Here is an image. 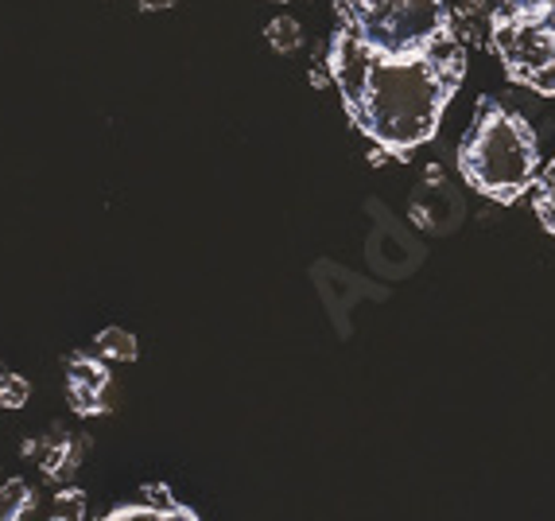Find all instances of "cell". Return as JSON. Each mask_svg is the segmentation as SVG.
Here are the masks:
<instances>
[{
  "label": "cell",
  "mask_w": 555,
  "mask_h": 521,
  "mask_svg": "<svg viewBox=\"0 0 555 521\" xmlns=\"http://www.w3.org/2000/svg\"><path fill=\"white\" fill-rule=\"evenodd\" d=\"M326 66L361 137L392 156H408L439 132L447 105L463 86L466 51L451 39L420 59H389L370 51L350 28H338Z\"/></svg>",
  "instance_id": "obj_1"
},
{
  "label": "cell",
  "mask_w": 555,
  "mask_h": 521,
  "mask_svg": "<svg viewBox=\"0 0 555 521\" xmlns=\"http://www.w3.org/2000/svg\"><path fill=\"white\" fill-rule=\"evenodd\" d=\"M459 171L478 195L509 206L532 195L540 171V144L532 125L509 105L481 98L470 129L459 144Z\"/></svg>",
  "instance_id": "obj_2"
},
{
  "label": "cell",
  "mask_w": 555,
  "mask_h": 521,
  "mask_svg": "<svg viewBox=\"0 0 555 521\" xmlns=\"http://www.w3.org/2000/svg\"><path fill=\"white\" fill-rule=\"evenodd\" d=\"M334 9L343 28L389 59H420L454 39L447 0H334Z\"/></svg>",
  "instance_id": "obj_3"
},
{
  "label": "cell",
  "mask_w": 555,
  "mask_h": 521,
  "mask_svg": "<svg viewBox=\"0 0 555 521\" xmlns=\"http://www.w3.org/2000/svg\"><path fill=\"white\" fill-rule=\"evenodd\" d=\"M490 36L513 82L555 98V0H498Z\"/></svg>",
  "instance_id": "obj_4"
},
{
  "label": "cell",
  "mask_w": 555,
  "mask_h": 521,
  "mask_svg": "<svg viewBox=\"0 0 555 521\" xmlns=\"http://www.w3.org/2000/svg\"><path fill=\"white\" fill-rule=\"evenodd\" d=\"M66 401L78 417H98L109 409V366L102 354H75L66 363Z\"/></svg>",
  "instance_id": "obj_5"
},
{
  "label": "cell",
  "mask_w": 555,
  "mask_h": 521,
  "mask_svg": "<svg viewBox=\"0 0 555 521\" xmlns=\"http://www.w3.org/2000/svg\"><path fill=\"white\" fill-rule=\"evenodd\" d=\"M98 521H203V518H198L195 510L179 506L164 486H149V491H144V503L117 506V510L105 513V518H98Z\"/></svg>",
  "instance_id": "obj_6"
},
{
  "label": "cell",
  "mask_w": 555,
  "mask_h": 521,
  "mask_svg": "<svg viewBox=\"0 0 555 521\" xmlns=\"http://www.w3.org/2000/svg\"><path fill=\"white\" fill-rule=\"evenodd\" d=\"M43 444H47L43 452L28 444V456H36L39 467H43L51 479L70 475V471L78 467V459H82V452H86L82 440H75V436H55V440H43Z\"/></svg>",
  "instance_id": "obj_7"
},
{
  "label": "cell",
  "mask_w": 555,
  "mask_h": 521,
  "mask_svg": "<svg viewBox=\"0 0 555 521\" xmlns=\"http://www.w3.org/2000/svg\"><path fill=\"white\" fill-rule=\"evenodd\" d=\"M93 346H98V354H102L105 363H132L140 354L137 335L125 331V327H105V331H98Z\"/></svg>",
  "instance_id": "obj_8"
},
{
  "label": "cell",
  "mask_w": 555,
  "mask_h": 521,
  "mask_svg": "<svg viewBox=\"0 0 555 521\" xmlns=\"http://www.w3.org/2000/svg\"><path fill=\"white\" fill-rule=\"evenodd\" d=\"M31 506H36V494L24 479H9L0 486V521H24Z\"/></svg>",
  "instance_id": "obj_9"
},
{
  "label": "cell",
  "mask_w": 555,
  "mask_h": 521,
  "mask_svg": "<svg viewBox=\"0 0 555 521\" xmlns=\"http://www.w3.org/2000/svg\"><path fill=\"white\" fill-rule=\"evenodd\" d=\"M532 206H537L540 226L555 238V156L547 160V168L540 171L537 187H532Z\"/></svg>",
  "instance_id": "obj_10"
},
{
  "label": "cell",
  "mask_w": 555,
  "mask_h": 521,
  "mask_svg": "<svg viewBox=\"0 0 555 521\" xmlns=\"http://www.w3.org/2000/svg\"><path fill=\"white\" fill-rule=\"evenodd\" d=\"M47 521H86V494L78 491V486H63V491L51 498Z\"/></svg>",
  "instance_id": "obj_11"
},
{
  "label": "cell",
  "mask_w": 555,
  "mask_h": 521,
  "mask_svg": "<svg viewBox=\"0 0 555 521\" xmlns=\"http://www.w3.org/2000/svg\"><path fill=\"white\" fill-rule=\"evenodd\" d=\"M28 397H31V385L24 373L0 370V405H4V409H24Z\"/></svg>",
  "instance_id": "obj_12"
},
{
  "label": "cell",
  "mask_w": 555,
  "mask_h": 521,
  "mask_svg": "<svg viewBox=\"0 0 555 521\" xmlns=\"http://www.w3.org/2000/svg\"><path fill=\"white\" fill-rule=\"evenodd\" d=\"M264 36H269V43L276 47V51H296L304 31H299V24L292 16H276L269 28H264Z\"/></svg>",
  "instance_id": "obj_13"
},
{
  "label": "cell",
  "mask_w": 555,
  "mask_h": 521,
  "mask_svg": "<svg viewBox=\"0 0 555 521\" xmlns=\"http://www.w3.org/2000/svg\"><path fill=\"white\" fill-rule=\"evenodd\" d=\"M171 4H176V0H137L140 12H167Z\"/></svg>",
  "instance_id": "obj_14"
},
{
  "label": "cell",
  "mask_w": 555,
  "mask_h": 521,
  "mask_svg": "<svg viewBox=\"0 0 555 521\" xmlns=\"http://www.w3.org/2000/svg\"><path fill=\"white\" fill-rule=\"evenodd\" d=\"M276 4H284V0H276Z\"/></svg>",
  "instance_id": "obj_15"
}]
</instances>
